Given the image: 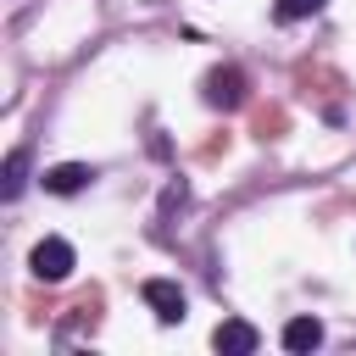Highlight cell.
<instances>
[{
    "label": "cell",
    "mask_w": 356,
    "mask_h": 356,
    "mask_svg": "<svg viewBox=\"0 0 356 356\" xmlns=\"http://www.w3.org/2000/svg\"><path fill=\"white\" fill-rule=\"evenodd\" d=\"M28 267H33V278H39V284H61V278H72L78 256H72V245H67L61 234H50V239H39V245H33Z\"/></svg>",
    "instance_id": "cell-1"
},
{
    "label": "cell",
    "mask_w": 356,
    "mask_h": 356,
    "mask_svg": "<svg viewBox=\"0 0 356 356\" xmlns=\"http://www.w3.org/2000/svg\"><path fill=\"white\" fill-rule=\"evenodd\" d=\"M200 95H206L211 111H239V106H245V72H239L234 61H228V67H211Z\"/></svg>",
    "instance_id": "cell-2"
},
{
    "label": "cell",
    "mask_w": 356,
    "mask_h": 356,
    "mask_svg": "<svg viewBox=\"0 0 356 356\" xmlns=\"http://www.w3.org/2000/svg\"><path fill=\"white\" fill-rule=\"evenodd\" d=\"M139 295H145V306L156 312V323H167V328L189 317V312H184L189 300H184V289H178L172 278H145V284H139Z\"/></svg>",
    "instance_id": "cell-3"
},
{
    "label": "cell",
    "mask_w": 356,
    "mask_h": 356,
    "mask_svg": "<svg viewBox=\"0 0 356 356\" xmlns=\"http://www.w3.org/2000/svg\"><path fill=\"white\" fill-rule=\"evenodd\" d=\"M261 345V334L245 323V317H222L217 328H211V350H222V356H250Z\"/></svg>",
    "instance_id": "cell-4"
},
{
    "label": "cell",
    "mask_w": 356,
    "mask_h": 356,
    "mask_svg": "<svg viewBox=\"0 0 356 356\" xmlns=\"http://www.w3.org/2000/svg\"><path fill=\"white\" fill-rule=\"evenodd\" d=\"M89 184H95V167H89V161H61V167L44 172V189H50V195H78V189H89Z\"/></svg>",
    "instance_id": "cell-5"
},
{
    "label": "cell",
    "mask_w": 356,
    "mask_h": 356,
    "mask_svg": "<svg viewBox=\"0 0 356 356\" xmlns=\"http://www.w3.org/2000/svg\"><path fill=\"white\" fill-rule=\"evenodd\" d=\"M317 345H323V323H317V317H289V323H284V350L306 356V350H317Z\"/></svg>",
    "instance_id": "cell-6"
},
{
    "label": "cell",
    "mask_w": 356,
    "mask_h": 356,
    "mask_svg": "<svg viewBox=\"0 0 356 356\" xmlns=\"http://www.w3.org/2000/svg\"><path fill=\"white\" fill-rule=\"evenodd\" d=\"M28 189V150L17 145V150H6V167H0V195L6 200H17Z\"/></svg>",
    "instance_id": "cell-7"
},
{
    "label": "cell",
    "mask_w": 356,
    "mask_h": 356,
    "mask_svg": "<svg viewBox=\"0 0 356 356\" xmlns=\"http://www.w3.org/2000/svg\"><path fill=\"white\" fill-rule=\"evenodd\" d=\"M328 0H273V17L278 22H306V17H317Z\"/></svg>",
    "instance_id": "cell-8"
},
{
    "label": "cell",
    "mask_w": 356,
    "mask_h": 356,
    "mask_svg": "<svg viewBox=\"0 0 356 356\" xmlns=\"http://www.w3.org/2000/svg\"><path fill=\"white\" fill-rule=\"evenodd\" d=\"M184 200H189V184H184V178H178V184H167V195H161V217H167L172 206H184Z\"/></svg>",
    "instance_id": "cell-9"
}]
</instances>
